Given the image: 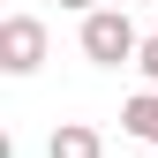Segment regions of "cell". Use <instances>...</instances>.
<instances>
[{
    "instance_id": "obj_4",
    "label": "cell",
    "mask_w": 158,
    "mask_h": 158,
    "mask_svg": "<svg viewBox=\"0 0 158 158\" xmlns=\"http://www.w3.org/2000/svg\"><path fill=\"white\" fill-rule=\"evenodd\" d=\"M121 128L135 135V143L158 151V90H135V98H128V106H121Z\"/></svg>"
},
{
    "instance_id": "obj_6",
    "label": "cell",
    "mask_w": 158,
    "mask_h": 158,
    "mask_svg": "<svg viewBox=\"0 0 158 158\" xmlns=\"http://www.w3.org/2000/svg\"><path fill=\"white\" fill-rule=\"evenodd\" d=\"M60 8H75V15H90V8H98V0H60Z\"/></svg>"
},
{
    "instance_id": "obj_7",
    "label": "cell",
    "mask_w": 158,
    "mask_h": 158,
    "mask_svg": "<svg viewBox=\"0 0 158 158\" xmlns=\"http://www.w3.org/2000/svg\"><path fill=\"white\" fill-rule=\"evenodd\" d=\"M121 8H151V0H121Z\"/></svg>"
},
{
    "instance_id": "obj_2",
    "label": "cell",
    "mask_w": 158,
    "mask_h": 158,
    "mask_svg": "<svg viewBox=\"0 0 158 158\" xmlns=\"http://www.w3.org/2000/svg\"><path fill=\"white\" fill-rule=\"evenodd\" d=\"M0 68L8 75H38L45 68V23L38 15H8L0 23Z\"/></svg>"
},
{
    "instance_id": "obj_1",
    "label": "cell",
    "mask_w": 158,
    "mask_h": 158,
    "mask_svg": "<svg viewBox=\"0 0 158 158\" xmlns=\"http://www.w3.org/2000/svg\"><path fill=\"white\" fill-rule=\"evenodd\" d=\"M143 53V30L128 23V8H90L83 15V60L90 68H135Z\"/></svg>"
},
{
    "instance_id": "obj_3",
    "label": "cell",
    "mask_w": 158,
    "mask_h": 158,
    "mask_svg": "<svg viewBox=\"0 0 158 158\" xmlns=\"http://www.w3.org/2000/svg\"><path fill=\"white\" fill-rule=\"evenodd\" d=\"M45 158H106V135H98L90 121H60L53 143H45Z\"/></svg>"
},
{
    "instance_id": "obj_5",
    "label": "cell",
    "mask_w": 158,
    "mask_h": 158,
    "mask_svg": "<svg viewBox=\"0 0 158 158\" xmlns=\"http://www.w3.org/2000/svg\"><path fill=\"white\" fill-rule=\"evenodd\" d=\"M135 68H143V90H158V30L143 38V53H135Z\"/></svg>"
}]
</instances>
